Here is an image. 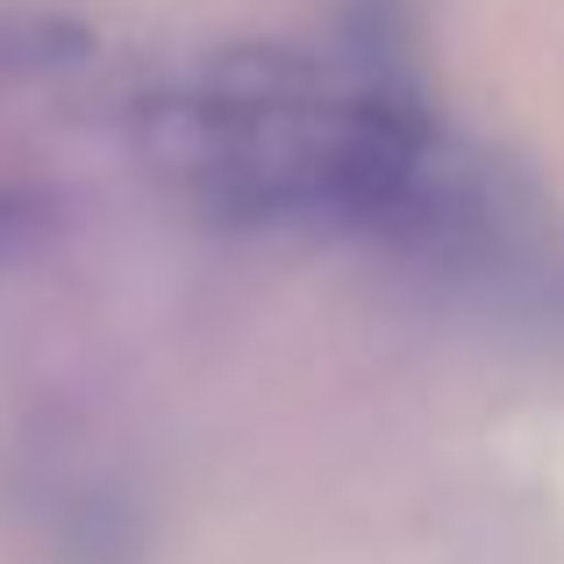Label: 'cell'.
I'll return each mask as SVG.
<instances>
[{
	"label": "cell",
	"instance_id": "6da1fadb",
	"mask_svg": "<svg viewBox=\"0 0 564 564\" xmlns=\"http://www.w3.org/2000/svg\"><path fill=\"white\" fill-rule=\"evenodd\" d=\"M193 94L215 100L221 115H293V108L329 100V65L315 51H301V43L250 36V43H221L200 65Z\"/></svg>",
	"mask_w": 564,
	"mask_h": 564
},
{
	"label": "cell",
	"instance_id": "7a4b0ae2",
	"mask_svg": "<svg viewBox=\"0 0 564 564\" xmlns=\"http://www.w3.org/2000/svg\"><path fill=\"white\" fill-rule=\"evenodd\" d=\"M94 57V29L57 8H14L0 14V72H65Z\"/></svg>",
	"mask_w": 564,
	"mask_h": 564
}]
</instances>
